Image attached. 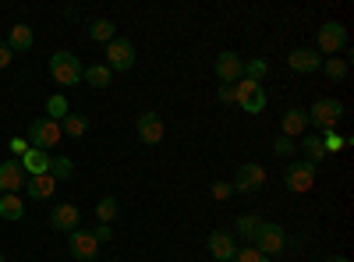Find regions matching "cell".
<instances>
[{
	"instance_id": "cell-1",
	"label": "cell",
	"mask_w": 354,
	"mask_h": 262,
	"mask_svg": "<svg viewBox=\"0 0 354 262\" xmlns=\"http://www.w3.org/2000/svg\"><path fill=\"white\" fill-rule=\"evenodd\" d=\"M305 118H308V124L312 128H319V131H337V124H340V118H344V103L340 100H315L308 110H305Z\"/></svg>"
},
{
	"instance_id": "cell-15",
	"label": "cell",
	"mask_w": 354,
	"mask_h": 262,
	"mask_svg": "<svg viewBox=\"0 0 354 262\" xmlns=\"http://www.w3.org/2000/svg\"><path fill=\"white\" fill-rule=\"evenodd\" d=\"M287 64H290V71H298V75H312V71H319L322 57H319L315 46H298V50L287 53Z\"/></svg>"
},
{
	"instance_id": "cell-2",
	"label": "cell",
	"mask_w": 354,
	"mask_h": 262,
	"mask_svg": "<svg viewBox=\"0 0 354 262\" xmlns=\"http://www.w3.org/2000/svg\"><path fill=\"white\" fill-rule=\"evenodd\" d=\"M82 61L71 53V50H57L53 57H50V78L57 82V85H78L82 82Z\"/></svg>"
},
{
	"instance_id": "cell-35",
	"label": "cell",
	"mask_w": 354,
	"mask_h": 262,
	"mask_svg": "<svg viewBox=\"0 0 354 262\" xmlns=\"http://www.w3.org/2000/svg\"><path fill=\"white\" fill-rule=\"evenodd\" d=\"M8 145H11V153H15V160H21V156H25V153H28V142H25V138H21V135H15V138H11V142H8Z\"/></svg>"
},
{
	"instance_id": "cell-8",
	"label": "cell",
	"mask_w": 354,
	"mask_h": 262,
	"mask_svg": "<svg viewBox=\"0 0 354 262\" xmlns=\"http://www.w3.org/2000/svg\"><path fill=\"white\" fill-rule=\"evenodd\" d=\"M163 118L156 110H142L138 113V121H135V135H138V142H145V145H160L163 142Z\"/></svg>"
},
{
	"instance_id": "cell-37",
	"label": "cell",
	"mask_w": 354,
	"mask_h": 262,
	"mask_svg": "<svg viewBox=\"0 0 354 262\" xmlns=\"http://www.w3.org/2000/svg\"><path fill=\"white\" fill-rule=\"evenodd\" d=\"M216 100H220L223 106H234V85H220V89H216Z\"/></svg>"
},
{
	"instance_id": "cell-9",
	"label": "cell",
	"mask_w": 354,
	"mask_h": 262,
	"mask_svg": "<svg viewBox=\"0 0 354 262\" xmlns=\"http://www.w3.org/2000/svg\"><path fill=\"white\" fill-rule=\"evenodd\" d=\"M106 68L110 71H131L135 68V43L131 39L106 43Z\"/></svg>"
},
{
	"instance_id": "cell-10",
	"label": "cell",
	"mask_w": 354,
	"mask_h": 262,
	"mask_svg": "<svg viewBox=\"0 0 354 262\" xmlns=\"http://www.w3.org/2000/svg\"><path fill=\"white\" fill-rule=\"evenodd\" d=\"M213 68H216V78H220L223 85H238V82L245 78V61H241L234 50H223V53L216 57Z\"/></svg>"
},
{
	"instance_id": "cell-31",
	"label": "cell",
	"mask_w": 354,
	"mask_h": 262,
	"mask_svg": "<svg viewBox=\"0 0 354 262\" xmlns=\"http://www.w3.org/2000/svg\"><path fill=\"white\" fill-rule=\"evenodd\" d=\"M319 142H322V149H326V156H330V153L347 149V138H344V135H337V131H322V135H319Z\"/></svg>"
},
{
	"instance_id": "cell-5",
	"label": "cell",
	"mask_w": 354,
	"mask_h": 262,
	"mask_svg": "<svg viewBox=\"0 0 354 262\" xmlns=\"http://www.w3.org/2000/svg\"><path fill=\"white\" fill-rule=\"evenodd\" d=\"M315 50H319V57H337L340 50H347V28H344L340 21L319 25V32H315Z\"/></svg>"
},
{
	"instance_id": "cell-21",
	"label": "cell",
	"mask_w": 354,
	"mask_h": 262,
	"mask_svg": "<svg viewBox=\"0 0 354 262\" xmlns=\"http://www.w3.org/2000/svg\"><path fill=\"white\" fill-rule=\"evenodd\" d=\"M0 220H8V223H21L25 220L21 195H0Z\"/></svg>"
},
{
	"instance_id": "cell-40",
	"label": "cell",
	"mask_w": 354,
	"mask_h": 262,
	"mask_svg": "<svg viewBox=\"0 0 354 262\" xmlns=\"http://www.w3.org/2000/svg\"><path fill=\"white\" fill-rule=\"evenodd\" d=\"M322 262H351V259H344V255H333V259H322Z\"/></svg>"
},
{
	"instance_id": "cell-38",
	"label": "cell",
	"mask_w": 354,
	"mask_h": 262,
	"mask_svg": "<svg viewBox=\"0 0 354 262\" xmlns=\"http://www.w3.org/2000/svg\"><path fill=\"white\" fill-rule=\"evenodd\" d=\"M11 61H15V53H11V46H8L4 39H0V71H4V68H8Z\"/></svg>"
},
{
	"instance_id": "cell-30",
	"label": "cell",
	"mask_w": 354,
	"mask_h": 262,
	"mask_svg": "<svg viewBox=\"0 0 354 262\" xmlns=\"http://www.w3.org/2000/svg\"><path fill=\"white\" fill-rule=\"evenodd\" d=\"M259 223H262V220H259V216H252V213H248V216H238V223H234V227H238V238H245V241L252 245Z\"/></svg>"
},
{
	"instance_id": "cell-20",
	"label": "cell",
	"mask_w": 354,
	"mask_h": 262,
	"mask_svg": "<svg viewBox=\"0 0 354 262\" xmlns=\"http://www.w3.org/2000/svg\"><path fill=\"white\" fill-rule=\"evenodd\" d=\"M21 170L28 174V178H39V174H46V170H50V153L28 149V153L21 156Z\"/></svg>"
},
{
	"instance_id": "cell-4",
	"label": "cell",
	"mask_w": 354,
	"mask_h": 262,
	"mask_svg": "<svg viewBox=\"0 0 354 262\" xmlns=\"http://www.w3.org/2000/svg\"><path fill=\"white\" fill-rule=\"evenodd\" d=\"M252 248H259L266 259H273V255H283V248H287V234H283V227L280 223H259V230H255V238H252Z\"/></svg>"
},
{
	"instance_id": "cell-6",
	"label": "cell",
	"mask_w": 354,
	"mask_h": 262,
	"mask_svg": "<svg viewBox=\"0 0 354 262\" xmlns=\"http://www.w3.org/2000/svg\"><path fill=\"white\" fill-rule=\"evenodd\" d=\"M315 174H319V170H315L312 163L290 160L287 170H283V188L294 191V195H305V191H312V185H315Z\"/></svg>"
},
{
	"instance_id": "cell-28",
	"label": "cell",
	"mask_w": 354,
	"mask_h": 262,
	"mask_svg": "<svg viewBox=\"0 0 354 262\" xmlns=\"http://www.w3.org/2000/svg\"><path fill=\"white\" fill-rule=\"evenodd\" d=\"M301 149H305V156H308L305 163H312V167H315V163H319L322 156H326V149H322L319 135H308V131H305V142H301Z\"/></svg>"
},
{
	"instance_id": "cell-22",
	"label": "cell",
	"mask_w": 354,
	"mask_h": 262,
	"mask_svg": "<svg viewBox=\"0 0 354 262\" xmlns=\"http://www.w3.org/2000/svg\"><path fill=\"white\" fill-rule=\"evenodd\" d=\"M88 39H96V43H113L117 39V25L110 18H96L93 25H88Z\"/></svg>"
},
{
	"instance_id": "cell-11",
	"label": "cell",
	"mask_w": 354,
	"mask_h": 262,
	"mask_svg": "<svg viewBox=\"0 0 354 262\" xmlns=\"http://www.w3.org/2000/svg\"><path fill=\"white\" fill-rule=\"evenodd\" d=\"M50 227L61 230V234H71V230L82 227V209L71 206V202H57V206L50 209Z\"/></svg>"
},
{
	"instance_id": "cell-18",
	"label": "cell",
	"mask_w": 354,
	"mask_h": 262,
	"mask_svg": "<svg viewBox=\"0 0 354 262\" xmlns=\"http://www.w3.org/2000/svg\"><path fill=\"white\" fill-rule=\"evenodd\" d=\"M4 43L11 46V53H25V50H32L36 36H32V28H28L25 21H18V25H11V32H8Z\"/></svg>"
},
{
	"instance_id": "cell-32",
	"label": "cell",
	"mask_w": 354,
	"mask_h": 262,
	"mask_svg": "<svg viewBox=\"0 0 354 262\" xmlns=\"http://www.w3.org/2000/svg\"><path fill=\"white\" fill-rule=\"evenodd\" d=\"M266 75H270V64H266V61H248V64H245V78H248V82H259V85H262Z\"/></svg>"
},
{
	"instance_id": "cell-29",
	"label": "cell",
	"mask_w": 354,
	"mask_h": 262,
	"mask_svg": "<svg viewBox=\"0 0 354 262\" xmlns=\"http://www.w3.org/2000/svg\"><path fill=\"white\" fill-rule=\"evenodd\" d=\"M117 209H121V206H117V198H113V195L100 198V202H96V216H100V223H113V220H117Z\"/></svg>"
},
{
	"instance_id": "cell-13",
	"label": "cell",
	"mask_w": 354,
	"mask_h": 262,
	"mask_svg": "<svg viewBox=\"0 0 354 262\" xmlns=\"http://www.w3.org/2000/svg\"><path fill=\"white\" fill-rule=\"evenodd\" d=\"M28 174L21 170V160H4L0 163V195H18Z\"/></svg>"
},
{
	"instance_id": "cell-41",
	"label": "cell",
	"mask_w": 354,
	"mask_h": 262,
	"mask_svg": "<svg viewBox=\"0 0 354 262\" xmlns=\"http://www.w3.org/2000/svg\"><path fill=\"white\" fill-rule=\"evenodd\" d=\"M0 262H4V252H0Z\"/></svg>"
},
{
	"instance_id": "cell-3",
	"label": "cell",
	"mask_w": 354,
	"mask_h": 262,
	"mask_svg": "<svg viewBox=\"0 0 354 262\" xmlns=\"http://www.w3.org/2000/svg\"><path fill=\"white\" fill-rule=\"evenodd\" d=\"M61 138H64L61 124H57V121H50V118H39V121H32V128H28V135H25L28 149H43V153H50L53 145H61Z\"/></svg>"
},
{
	"instance_id": "cell-33",
	"label": "cell",
	"mask_w": 354,
	"mask_h": 262,
	"mask_svg": "<svg viewBox=\"0 0 354 262\" xmlns=\"http://www.w3.org/2000/svg\"><path fill=\"white\" fill-rule=\"evenodd\" d=\"M234 262H273V259H266L259 248H252V245H245V248H238V255H234Z\"/></svg>"
},
{
	"instance_id": "cell-16",
	"label": "cell",
	"mask_w": 354,
	"mask_h": 262,
	"mask_svg": "<svg viewBox=\"0 0 354 262\" xmlns=\"http://www.w3.org/2000/svg\"><path fill=\"white\" fill-rule=\"evenodd\" d=\"M205 245H209V255H213L216 262H234V255H238L234 234H227V230H213V234L205 238Z\"/></svg>"
},
{
	"instance_id": "cell-25",
	"label": "cell",
	"mask_w": 354,
	"mask_h": 262,
	"mask_svg": "<svg viewBox=\"0 0 354 262\" xmlns=\"http://www.w3.org/2000/svg\"><path fill=\"white\" fill-rule=\"evenodd\" d=\"M50 178L57 181V185H61V181H71L75 178V163L68 160V156H57V160H50Z\"/></svg>"
},
{
	"instance_id": "cell-27",
	"label": "cell",
	"mask_w": 354,
	"mask_h": 262,
	"mask_svg": "<svg viewBox=\"0 0 354 262\" xmlns=\"http://www.w3.org/2000/svg\"><path fill=\"white\" fill-rule=\"evenodd\" d=\"M61 131H64V135H71V138H82V135L88 131V121L82 118V113H68V118L61 121Z\"/></svg>"
},
{
	"instance_id": "cell-24",
	"label": "cell",
	"mask_w": 354,
	"mask_h": 262,
	"mask_svg": "<svg viewBox=\"0 0 354 262\" xmlns=\"http://www.w3.org/2000/svg\"><path fill=\"white\" fill-rule=\"evenodd\" d=\"M82 78H85V85H93V89H106L110 78H113V71H110L106 64H93V68L82 71Z\"/></svg>"
},
{
	"instance_id": "cell-19",
	"label": "cell",
	"mask_w": 354,
	"mask_h": 262,
	"mask_svg": "<svg viewBox=\"0 0 354 262\" xmlns=\"http://www.w3.org/2000/svg\"><path fill=\"white\" fill-rule=\"evenodd\" d=\"M53 191H57V181L50 178V174H39V178H28L25 181V195L28 198H53Z\"/></svg>"
},
{
	"instance_id": "cell-34",
	"label": "cell",
	"mask_w": 354,
	"mask_h": 262,
	"mask_svg": "<svg viewBox=\"0 0 354 262\" xmlns=\"http://www.w3.org/2000/svg\"><path fill=\"white\" fill-rule=\"evenodd\" d=\"M294 149H298V142L287 138V135H280V138L273 142V153H277V156H294Z\"/></svg>"
},
{
	"instance_id": "cell-14",
	"label": "cell",
	"mask_w": 354,
	"mask_h": 262,
	"mask_svg": "<svg viewBox=\"0 0 354 262\" xmlns=\"http://www.w3.org/2000/svg\"><path fill=\"white\" fill-rule=\"evenodd\" d=\"M266 185V170L259 167V163H245L241 170H238V178L230 181V188L238 191V195H248V191H259Z\"/></svg>"
},
{
	"instance_id": "cell-39",
	"label": "cell",
	"mask_w": 354,
	"mask_h": 262,
	"mask_svg": "<svg viewBox=\"0 0 354 262\" xmlns=\"http://www.w3.org/2000/svg\"><path fill=\"white\" fill-rule=\"evenodd\" d=\"M93 238H96L100 245H103V241H110V238H113V230H110V223H100V227L93 230Z\"/></svg>"
},
{
	"instance_id": "cell-12",
	"label": "cell",
	"mask_w": 354,
	"mask_h": 262,
	"mask_svg": "<svg viewBox=\"0 0 354 262\" xmlns=\"http://www.w3.org/2000/svg\"><path fill=\"white\" fill-rule=\"evenodd\" d=\"M68 248H71V255L75 259H82V262H93V259H100V241L93 238V230H71L68 234Z\"/></svg>"
},
{
	"instance_id": "cell-23",
	"label": "cell",
	"mask_w": 354,
	"mask_h": 262,
	"mask_svg": "<svg viewBox=\"0 0 354 262\" xmlns=\"http://www.w3.org/2000/svg\"><path fill=\"white\" fill-rule=\"evenodd\" d=\"M319 71H326V78H330V82H344V78H347V71H351V64L344 61V57H322Z\"/></svg>"
},
{
	"instance_id": "cell-26",
	"label": "cell",
	"mask_w": 354,
	"mask_h": 262,
	"mask_svg": "<svg viewBox=\"0 0 354 262\" xmlns=\"http://www.w3.org/2000/svg\"><path fill=\"white\" fill-rule=\"evenodd\" d=\"M46 113H50V121L61 124V121L68 118V113H71V106H68V100H64L61 93H53V96L46 100Z\"/></svg>"
},
{
	"instance_id": "cell-7",
	"label": "cell",
	"mask_w": 354,
	"mask_h": 262,
	"mask_svg": "<svg viewBox=\"0 0 354 262\" xmlns=\"http://www.w3.org/2000/svg\"><path fill=\"white\" fill-rule=\"evenodd\" d=\"M234 106H241L245 113H262L266 110V89L259 82L241 78L238 85H234Z\"/></svg>"
},
{
	"instance_id": "cell-17",
	"label": "cell",
	"mask_w": 354,
	"mask_h": 262,
	"mask_svg": "<svg viewBox=\"0 0 354 262\" xmlns=\"http://www.w3.org/2000/svg\"><path fill=\"white\" fill-rule=\"evenodd\" d=\"M280 135H287V138H298V135H305V128H308V118H305V110L301 106H290V110H283V121H280Z\"/></svg>"
},
{
	"instance_id": "cell-36",
	"label": "cell",
	"mask_w": 354,
	"mask_h": 262,
	"mask_svg": "<svg viewBox=\"0 0 354 262\" xmlns=\"http://www.w3.org/2000/svg\"><path fill=\"white\" fill-rule=\"evenodd\" d=\"M234 195V188H230V181H216L213 185V198H220V202H227Z\"/></svg>"
}]
</instances>
